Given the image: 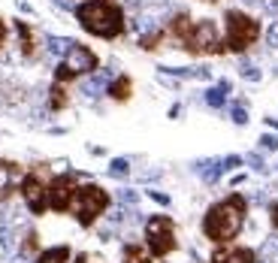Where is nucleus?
I'll return each mask as SVG.
<instances>
[{
    "instance_id": "obj_1",
    "label": "nucleus",
    "mask_w": 278,
    "mask_h": 263,
    "mask_svg": "<svg viewBox=\"0 0 278 263\" xmlns=\"http://www.w3.org/2000/svg\"><path fill=\"white\" fill-rule=\"evenodd\" d=\"M245 215H248V197L230 194V197L218 200L203 215V236L215 245H230L242 233Z\"/></svg>"
},
{
    "instance_id": "obj_2",
    "label": "nucleus",
    "mask_w": 278,
    "mask_h": 263,
    "mask_svg": "<svg viewBox=\"0 0 278 263\" xmlns=\"http://www.w3.org/2000/svg\"><path fill=\"white\" fill-rule=\"evenodd\" d=\"M73 12H76L79 25L91 33V36L118 39L121 33L127 31L124 9H121V3H115V0H85V3H79Z\"/></svg>"
},
{
    "instance_id": "obj_3",
    "label": "nucleus",
    "mask_w": 278,
    "mask_h": 263,
    "mask_svg": "<svg viewBox=\"0 0 278 263\" xmlns=\"http://www.w3.org/2000/svg\"><path fill=\"white\" fill-rule=\"evenodd\" d=\"M224 21H227V33H224V52H236L242 55L248 52L257 39H260V21L254 15H248L242 9H227L224 12Z\"/></svg>"
},
{
    "instance_id": "obj_4",
    "label": "nucleus",
    "mask_w": 278,
    "mask_h": 263,
    "mask_svg": "<svg viewBox=\"0 0 278 263\" xmlns=\"http://www.w3.org/2000/svg\"><path fill=\"white\" fill-rule=\"evenodd\" d=\"M109 206H112V197L106 194V188L94 185V182H88V185H79V191H76V197H73L70 212L76 215V221H79L82 227H94V224L106 215Z\"/></svg>"
},
{
    "instance_id": "obj_5",
    "label": "nucleus",
    "mask_w": 278,
    "mask_h": 263,
    "mask_svg": "<svg viewBox=\"0 0 278 263\" xmlns=\"http://www.w3.org/2000/svg\"><path fill=\"white\" fill-rule=\"evenodd\" d=\"M142 233H145V248L151 251V257H170L178 248L175 224L170 215H151V218H145Z\"/></svg>"
},
{
    "instance_id": "obj_6",
    "label": "nucleus",
    "mask_w": 278,
    "mask_h": 263,
    "mask_svg": "<svg viewBox=\"0 0 278 263\" xmlns=\"http://www.w3.org/2000/svg\"><path fill=\"white\" fill-rule=\"evenodd\" d=\"M184 49L191 55H224V36L212 18L194 21V31L184 39Z\"/></svg>"
},
{
    "instance_id": "obj_7",
    "label": "nucleus",
    "mask_w": 278,
    "mask_h": 263,
    "mask_svg": "<svg viewBox=\"0 0 278 263\" xmlns=\"http://www.w3.org/2000/svg\"><path fill=\"white\" fill-rule=\"evenodd\" d=\"M18 194H21V200H25V206H28L31 215H42L49 209V182H45L42 169L25 172V179L18 185Z\"/></svg>"
},
{
    "instance_id": "obj_8",
    "label": "nucleus",
    "mask_w": 278,
    "mask_h": 263,
    "mask_svg": "<svg viewBox=\"0 0 278 263\" xmlns=\"http://www.w3.org/2000/svg\"><path fill=\"white\" fill-rule=\"evenodd\" d=\"M76 191H79V176L76 172L52 176L49 179V209L52 212H70Z\"/></svg>"
},
{
    "instance_id": "obj_9",
    "label": "nucleus",
    "mask_w": 278,
    "mask_h": 263,
    "mask_svg": "<svg viewBox=\"0 0 278 263\" xmlns=\"http://www.w3.org/2000/svg\"><path fill=\"white\" fill-rule=\"evenodd\" d=\"M61 64H64L70 73L79 79V76H91V73H97L100 58H97V52H94V49H88V46L76 42V46L70 49V55L64 58V61H61Z\"/></svg>"
},
{
    "instance_id": "obj_10",
    "label": "nucleus",
    "mask_w": 278,
    "mask_h": 263,
    "mask_svg": "<svg viewBox=\"0 0 278 263\" xmlns=\"http://www.w3.org/2000/svg\"><path fill=\"white\" fill-rule=\"evenodd\" d=\"M208 263H257V251L248 245H218L212 251Z\"/></svg>"
},
{
    "instance_id": "obj_11",
    "label": "nucleus",
    "mask_w": 278,
    "mask_h": 263,
    "mask_svg": "<svg viewBox=\"0 0 278 263\" xmlns=\"http://www.w3.org/2000/svg\"><path fill=\"white\" fill-rule=\"evenodd\" d=\"M21 179H25V169L21 166L15 164V161H3L0 158V203H6V200L18 191Z\"/></svg>"
},
{
    "instance_id": "obj_12",
    "label": "nucleus",
    "mask_w": 278,
    "mask_h": 263,
    "mask_svg": "<svg viewBox=\"0 0 278 263\" xmlns=\"http://www.w3.org/2000/svg\"><path fill=\"white\" fill-rule=\"evenodd\" d=\"M191 31H194V18H191L188 12H175L173 18H170V25H167V33H170L173 39H178L181 46H184V39L191 36Z\"/></svg>"
},
{
    "instance_id": "obj_13",
    "label": "nucleus",
    "mask_w": 278,
    "mask_h": 263,
    "mask_svg": "<svg viewBox=\"0 0 278 263\" xmlns=\"http://www.w3.org/2000/svg\"><path fill=\"white\" fill-rule=\"evenodd\" d=\"M15 33H18V46H21V55L25 58H34L36 55V33L28 21L15 18Z\"/></svg>"
},
{
    "instance_id": "obj_14",
    "label": "nucleus",
    "mask_w": 278,
    "mask_h": 263,
    "mask_svg": "<svg viewBox=\"0 0 278 263\" xmlns=\"http://www.w3.org/2000/svg\"><path fill=\"white\" fill-rule=\"evenodd\" d=\"M115 76H112V70H97V73H91L85 82H82V91L88 94V97H97L103 88H109V82H112Z\"/></svg>"
},
{
    "instance_id": "obj_15",
    "label": "nucleus",
    "mask_w": 278,
    "mask_h": 263,
    "mask_svg": "<svg viewBox=\"0 0 278 263\" xmlns=\"http://www.w3.org/2000/svg\"><path fill=\"white\" fill-rule=\"evenodd\" d=\"M106 94H109L112 100H118V103L130 100V94H133V82H130V76H115V79L109 82Z\"/></svg>"
},
{
    "instance_id": "obj_16",
    "label": "nucleus",
    "mask_w": 278,
    "mask_h": 263,
    "mask_svg": "<svg viewBox=\"0 0 278 263\" xmlns=\"http://www.w3.org/2000/svg\"><path fill=\"white\" fill-rule=\"evenodd\" d=\"M70 257H73V248L70 245H55V248L39 251L34 263H70Z\"/></svg>"
},
{
    "instance_id": "obj_17",
    "label": "nucleus",
    "mask_w": 278,
    "mask_h": 263,
    "mask_svg": "<svg viewBox=\"0 0 278 263\" xmlns=\"http://www.w3.org/2000/svg\"><path fill=\"white\" fill-rule=\"evenodd\" d=\"M230 91H233V85H230L227 79H221L218 85H212V88L206 91V103L212 106V109H221V106L227 103V94H230Z\"/></svg>"
},
{
    "instance_id": "obj_18",
    "label": "nucleus",
    "mask_w": 278,
    "mask_h": 263,
    "mask_svg": "<svg viewBox=\"0 0 278 263\" xmlns=\"http://www.w3.org/2000/svg\"><path fill=\"white\" fill-rule=\"evenodd\" d=\"M18 227H12V224H0V251H6V254H15L18 251Z\"/></svg>"
},
{
    "instance_id": "obj_19",
    "label": "nucleus",
    "mask_w": 278,
    "mask_h": 263,
    "mask_svg": "<svg viewBox=\"0 0 278 263\" xmlns=\"http://www.w3.org/2000/svg\"><path fill=\"white\" fill-rule=\"evenodd\" d=\"M18 254H21V257H28V260H31V257L36 260V254H39V233H36V230H25V233H21Z\"/></svg>"
},
{
    "instance_id": "obj_20",
    "label": "nucleus",
    "mask_w": 278,
    "mask_h": 263,
    "mask_svg": "<svg viewBox=\"0 0 278 263\" xmlns=\"http://www.w3.org/2000/svg\"><path fill=\"white\" fill-rule=\"evenodd\" d=\"M197 172L203 176L206 185H215V182L224 176V166H221V161H200V164H197Z\"/></svg>"
},
{
    "instance_id": "obj_21",
    "label": "nucleus",
    "mask_w": 278,
    "mask_h": 263,
    "mask_svg": "<svg viewBox=\"0 0 278 263\" xmlns=\"http://www.w3.org/2000/svg\"><path fill=\"white\" fill-rule=\"evenodd\" d=\"M124 257H127V263H154L151 251L145 245H139V242H127L124 245Z\"/></svg>"
},
{
    "instance_id": "obj_22",
    "label": "nucleus",
    "mask_w": 278,
    "mask_h": 263,
    "mask_svg": "<svg viewBox=\"0 0 278 263\" xmlns=\"http://www.w3.org/2000/svg\"><path fill=\"white\" fill-rule=\"evenodd\" d=\"M73 46H76V39H70V36H49V39H45V49H49L55 58H67Z\"/></svg>"
},
{
    "instance_id": "obj_23",
    "label": "nucleus",
    "mask_w": 278,
    "mask_h": 263,
    "mask_svg": "<svg viewBox=\"0 0 278 263\" xmlns=\"http://www.w3.org/2000/svg\"><path fill=\"white\" fill-rule=\"evenodd\" d=\"M164 36H167V31H164V28L145 31L142 36H139V49H142V52H157V49H160V42H164Z\"/></svg>"
},
{
    "instance_id": "obj_24",
    "label": "nucleus",
    "mask_w": 278,
    "mask_h": 263,
    "mask_svg": "<svg viewBox=\"0 0 278 263\" xmlns=\"http://www.w3.org/2000/svg\"><path fill=\"white\" fill-rule=\"evenodd\" d=\"M49 106H52L55 112H61V109H67V106H70L67 88H64L61 82H55V85H52V91H49Z\"/></svg>"
},
{
    "instance_id": "obj_25",
    "label": "nucleus",
    "mask_w": 278,
    "mask_h": 263,
    "mask_svg": "<svg viewBox=\"0 0 278 263\" xmlns=\"http://www.w3.org/2000/svg\"><path fill=\"white\" fill-rule=\"evenodd\" d=\"M109 176H115V179L130 176V161H127V158H115V161L109 164Z\"/></svg>"
},
{
    "instance_id": "obj_26",
    "label": "nucleus",
    "mask_w": 278,
    "mask_h": 263,
    "mask_svg": "<svg viewBox=\"0 0 278 263\" xmlns=\"http://www.w3.org/2000/svg\"><path fill=\"white\" fill-rule=\"evenodd\" d=\"M118 203H121V206H130V209H133V206L139 203V194L133 191V188H121V191H118Z\"/></svg>"
},
{
    "instance_id": "obj_27",
    "label": "nucleus",
    "mask_w": 278,
    "mask_h": 263,
    "mask_svg": "<svg viewBox=\"0 0 278 263\" xmlns=\"http://www.w3.org/2000/svg\"><path fill=\"white\" fill-rule=\"evenodd\" d=\"M239 73H242V79H248V82H260V70H257L254 64H242Z\"/></svg>"
},
{
    "instance_id": "obj_28",
    "label": "nucleus",
    "mask_w": 278,
    "mask_h": 263,
    "mask_svg": "<svg viewBox=\"0 0 278 263\" xmlns=\"http://www.w3.org/2000/svg\"><path fill=\"white\" fill-rule=\"evenodd\" d=\"M230 115H233V121H236V124H248V112H245V103H236Z\"/></svg>"
},
{
    "instance_id": "obj_29",
    "label": "nucleus",
    "mask_w": 278,
    "mask_h": 263,
    "mask_svg": "<svg viewBox=\"0 0 278 263\" xmlns=\"http://www.w3.org/2000/svg\"><path fill=\"white\" fill-rule=\"evenodd\" d=\"M260 148L275 151V148H278V136H272V133H263V136H260Z\"/></svg>"
},
{
    "instance_id": "obj_30",
    "label": "nucleus",
    "mask_w": 278,
    "mask_h": 263,
    "mask_svg": "<svg viewBox=\"0 0 278 263\" xmlns=\"http://www.w3.org/2000/svg\"><path fill=\"white\" fill-rule=\"evenodd\" d=\"M266 46H269V49H278V21L266 28Z\"/></svg>"
},
{
    "instance_id": "obj_31",
    "label": "nucleus",
    "mask_w": 278,
    "mask_h": 263,
    "mask_svg": "<svg viewBox=\"0 0 278 263\" xmlns=\"http://www.w3.org/2000/svg\"><path fill=\"white\" fill-rule=\"evenodd\" d=\"M221 166H224V172H230V169L242 166V158H239V155H230V158H224V161H221Z\"/></svg>"
},
{
    "instance_id": "obj_32",
    "label": "nucleus",
    "mask_w": 278,
    "mask_h": 263,
    "mask_svg": "<svg viewBox=\"0 0 278 263\" xmlns=\"http://www.w3.org/2000/svg\"><path fill=\"white\" fill-rule=\"evenodd\" d=\"M145 194L154 200L157 206H170V194H164V191H145Z\"/></svg>"
},
{
    "instance_id": "obj_33",
    "label": "nucleus",
    "mask_w": 278,
    "mask_h": 263,
    "mask_svg": "<svg viewBox=\"0 0 278 263\" xmlns=\"http://www.w3.org/2000/svg\"><path fill=\"white\" fill-rule=\"evenodd\" d=\"M248 164H251V169H257V172H266V164H263V158H260V155H251V158H248Z\"/></svg>"
},
{
    "instance_id": "obj_34",
    "label": "nucleus",
    "mask_w": 278,
    "mask_h": 263,
    "mask_svg": "<svg viewBox=\"0 0 278 263\" xmlns=\"http://www.w3.org/2000/svg\"><path fill=\"white\" fill-rule=\"evenodd\" d=\"M260 6H263L269 15H275V12H278V0H260Z\"/></svg>"
},
{
    "instance_id": "obj_35",
    "label": "nucleus",
    "mask_w": 278,
    "mask_h": 263,
    "mask_svg": "<svg viewBox=\"0 0 278 263\" xmlns=\"http://www.w3.org/2000/svg\"><path fill=\"white\" fill-rule=\"evenodd\" d=\"M269 221H272V227L278 233V203H269Z\"/></svg>"
},
{
    "instance_id": "obj_36",
    "label": "nucleus",
    "mask_w": 278,
    "mask_h": 263,
    "mask_svg": "<svg viewBox=\"0 0 278 263\" xmlns=\"http://www.w3.org/2000/svg\"><path fill=\"white\" fill-rule=\"evenodd\" d=\"M55 3H58L61 9H76V3H73V0H55Z\"/></svg>"
},
{
    "instance_id": "obj_37",
    "label": "nucleus",
    "mask_w": 278,
    "mask_h": 263,
    "mask_svg": "<svg viewBox=\"0 0 278 263\" xmlns=\"http://www.w3.org/2000/svg\"><path fill=\"white\" fill-rule=\"evenodd\" d=\"M3 42H6V25H3V18H0V49H3Z\"/></svg>"
},
{
    "instance_id": "obj_38",
    "label": "nucleus",
    "mask_w": 278,
    "mask_h": 263,
    "mask_svg": "<svg viewBox=\"0 0 278 263\" xmlns=\"http://www.w3.org/2000/svg\"><path fill=\"white\" fill-rule=\"evenodd\" d=\"M76 263H91V257H88V254H79V257H76Z\"/></svg>"
},
{
    "instance_id": "obj_39",
    "label": "nucleus",
    "mask_w": 278,
    "mask_h": 263,
    "mask_svg": "<svg viewBox=\"0 0 278 263\" xmlns=\"http://www.w3.org/2000/svg\"><path fill=\"white\" fill-rule=\"evenodd\" d=\"M242 3H260V0H242Z\"/></svg>"
},
{
    "instance_id": "obj_40",
    "label": "nucleus",
    "mask_w": 278,
    "mask_h": 263,
    "mask_svg": "<svg viewBox=\"0 0 278 263\" xmlns=\"http://www.w3.org/2000/svg\"><path fill=\"white\" fill-rule=\"evenodd\" d=\"M206 3H218V0H206Z\"/></svg>"
},
{
    "instance_id": "obj_41",
    "label": "nucleus",
    "mask_w": 278,
    "mask_h": 263,
    "mask_svg": "<svg viewBox=\"0 0 278 263\" xmlns=\"http://www.w3.org/2000/svg\"><path fill=\"white\" fill-rule=\"evenodd\" d=\"M275 73H278V70H275Z\"/></svg>"
}]
</instances>
